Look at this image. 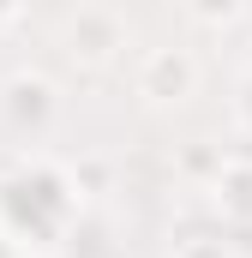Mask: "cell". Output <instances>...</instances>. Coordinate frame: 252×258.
<instances>
[{
    "label": "cell",
    "mask_w": 252,
    "mask_h": 258,
    "mask_svg": "<svg viewBox=\"0 0 252 258\" xmlns=\"http://www.w3.org/2000/svg\"><path fill=\"white\" fill-rule=\"evenodd\" d=\"M84 210L78 168L54 156H18L0 174V240L18 258H54Z\"/></svg>",
    "instance_id": "6da1fadb"
},
{
    "label": "cell",
    "mask_w": 252,
    "mask_h": 258,
    "mask_svg": "<svg viewBox=\"0 0 252 258\" xmlns=\"http://www.w3.org/2000/svg\"><path fill=\"white\" fill-rule=\"evenodd\" d=\"M126 42H132V30H126V18L114 12V6H78V12L60 24V54L72 66H84V72L114 66L126 54Z\"/></svg>",
    "instance_id": "7a4b0ae2"
},
{
    "label": "cell",
    "mask_w": 252,
    "mask_h": 258,
    "mask_svg": "<svg viewBox=\"0 0 252 258\" xmlns=\"http://www.w3.org/2000/svg\"><path fill=\"white\" fill-rule=\"evenodd\" d=\"M132 90L150 102V108H180L192 90H198V60L186 48L162 42V48H144L138 54V72H132Z\"/></svg>",
    "instance_id": "3957f363"
},
{
    "label": "cell",
    "mask_w": 252,
    "mask_h": 258,
    "mask_svg": "<svg viewBox=\"0 0 252 258\" xmlns=\"http://www.w3.org/2000/svg\"><path fill=\"white\" fill-rule=\"evenodd\" d=\"M54 114H60L54 78H42V72H12V78L0 84V120L18 132V138H42V132L54 126Z\"/></svg>",
    "instance_id": "277c9868"
},
{
    "label": "cell",
    "mask_w": 252,
    "mask_h": 258,
    "mask_svg": "<svg viewBox=\"0 0 252 258\" xmlns=\"http://www.w3.org/2000/svg\"><path fill=\"white\" fill-rule=\"evenodd\" d=\"M210 198H216V210H222L228 222H252V150L222 156V168H216V180H210Z\"/></svg>",
    "instance_id": "5b68a950"
},
{
    "label": "cell",
    "mask_w": 252,
    "mask_h": 258,
    "mask_svg": "<svg viewBox=\"0 0 252 258\" xmlns=\"http://www.w3.org/2000/svg\"><path fill=\"white\" fill-rule=\"evenodd\" d=\"M240 12H246V0H186V18L204 24V30H222V24H234Z\"/></svg>",
    "instance_id": "8992f818"
},
{
    "label": "cell",
    "mask_w": 252,
    "mask_h": 258,
    "mask_svg": "<svg viewBox=\"0 0 252 258\" xmlns=\"http://www.w3.org/2000/svg\"><path fill=\"white\" fill-rule=\"evenodd\" d=\"M168 258H240V252L228 246V234H180Z\"/></svg>",
    "instance_id": "52a82bcc"
},
{
    "label": "cell",
    "mask_w": 252,
    "mask_h": 258,
    "mask_svg": "<svg viewBox=\"0 0 252 258\" xmlns=\"http://www.w3.org/2000/svg\"><path fill=\"white\" fill-rule=\"evenodd\" d=\"M234 120H240V132L252 138V72L240 78V90H234Z\"/></svg>",
    "instance_id": "ba28073f"
},
{
    "label": "cell",
    "mask_w": 252,
    "mask_h": 258,
    "mask_svg": "<svg viewBox=\"0 0 252 258\" xmlns=\"http://www.w3.org/2000/svg\"><path fill=\"white\" fill-rule=\"evenodd\" d=\"M18 6H24V0H0V24H6V18H18Z\"/></svg>",
    "instance_id": "9c48e42d"
},
{
    "label": "cell",
    "mask_w": 252,
    "mask_h": 258,
    "mask_svg": "<svg viewBox=\"0 0 252 258\" xmlns=\"http://www.w3.org/2000/svg\"><path fill=\"white\" fill-rule=\"evenodd\" d=\"M0 258H18V252H12V246H6V240H0Z\"/></svg>",
    "instance_id": "30bf717a"
}]
</instances>
